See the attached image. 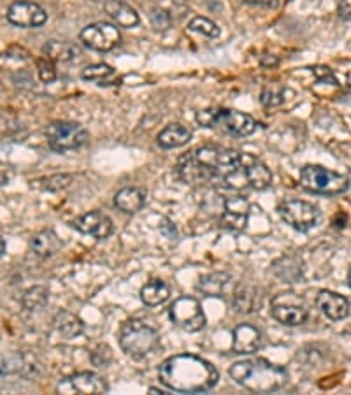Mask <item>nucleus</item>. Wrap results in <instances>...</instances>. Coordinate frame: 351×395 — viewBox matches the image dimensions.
I'll list each match as a JSON object with an SVG mask.
<instances>
[{
  "instance_id": "obj_1",
  "label": "nucleus",
  "mask_w": 351,
  "mask_h": 395,
  "mask_svg": "<svg viewBox=\"0 0 351 395\" xmlns=\"http://www.w3.org/2000/svg\"><path fill=\"white\" fill-rule=\"evenodd\" d=\"M159 376L167 389L181 394L209 392L219 382V372L211 362L190 353L174 355L163 360Z\"/></svg>"
},
{
  "instance_id": "obj_2",
  "label": "nucleus",
  "mask_w": 351,
  "mask_h": 395,
  "mask_svg": "<svg viewBox=\"0 0 351 395\" xmlns=\"http://www.w3.org/2000/svg\"><path fill=\"white\" fill-rule=\"evenodd\" d=\"M229 376L251 394H274L288 383V371L265 358L239 360L229 369Z\"/></svg>"
},
{
  "instance_id": "obj_3",
  "label": "nucleus",
  "mask_w": 351,
  "mask_h": 395,
  "mask_svg": "<svg viewBox=\"0 0 351 395\" xmlns=\"http://www.w3.org/2000/svg\"><path fill=\"white\" fill-rule=\"evenodd\" d=\"M120 348L125 355L135 358H144L160 346V336L153 327L141 320H129L122 325L118 334Z\"/></svg>"
},
{
  "instance_id": "obj_4",
  "label": "nucleus",
  "mask_w": 351,
  "mask_h": 395,
  "mask_svg": "<svg viewBox=\"0 0 351 395\" xmlns=\"http://www.w3.org/2000/svg\"><path fill=\"white\" fill-rule=\"evenodd\" d=\"M301 185L307 192L330 197L345 193L350 188V179L321 166H306L301 171Z\"/></svg>"
},
{
  "instance_id": "obj_5",
  "label": "nucleus",
  "mask_w": 351,
  "mask_h": 395,
  "mask_svg": "<svg viewBox=\"0 0 351 395\" xmlns=\"http://www.w3.org/2000/svg\"><path fill=\"white\" fill-rule=\"evenodd\" d=\"M46 137L53 151L65 153L81 148L88 141V132L76 122H54L47 127Z\"/></svg>"
},
{
  "instance_id": "obj_6",
  "label": "nucleus",
  "mask_w": 351,
  "mask_h": 395,
  "mask_svg": "<svg viewBox=\"0 0 351 395\" xmlns=\"http://www.w3.org/2000/svg\"><path fill=\"white\" fill-rule=\"evenodd\" d=\"M171 320L186 332H199L206 327L207 320L202 306L195 297H179L169 307Z\"/></svg>"
},
{
  "instance_id": "obj_7",
  "label": "nucleus",
  "mask_w": 351,
  "mask_h": 395,
  "mask_svg": "<svg viewBox=\"0 0 351 395\" xmlns=\"http://www.w3.org/2000/svg\"><path fill=\"white\" fill-rule=\"evenodd\" d=\"M277 213L283 218L284 223L295 229L297 232H307L316 225L320 218V210L314 204L301 199L284 200L277 207Z\"/></svg>"
},
{
  "instance_id": "obj_8",
  "label": "nucleus",
  "mask_w": 351,
  "mask_h": 395,
  "mask_svg": "<svg viewBox=\"0 0 351 395\" xmlns=\"http://www.w3.org/2000/svg\"><path fill=\"white\" fill-rule=\"evenodd\" d=\"M79 39L90 50L105 53V51H111L118 46L120 41H122V34H120L116 25L98 21V23L88 25L86 28H83Z\"/></svg>"
},
{
  "instance_id": "obj_9",
  "label": "nucleus",
  "mask_w": 351,
  "mask_h": 395,
  "mask_svg": "<svg viewBox=\"0 0 351 395\" xmlns=\"http://www.w3.org/2000/svg\"><path fill=\"white\" fill-rule=\"evenodd\" d=\"M272 316L287 327H299L306 324L309 311L304 302L295 297V294H281L272 299Z\"/></svg>"
},
{
  "instance_id": "obj_10",
  "label": "nucleus",
  "mask_w": 351,
  "mask_h": 395,
  "mask_svg": "<svg viewBox=\"0 0 351 395\" xmlns=\"http://www.w3.org/2000/svg\"><path fill=\"white\" fill-rule=\"evenodd\" d=\"M7 20L14 27L39 28L47 21V13L39 4L30 0H16L7 9Z\"/></svg>"
},
{
  "instance_id": "obj_11",
  "label": "nucleus",
  "mask_w": 351,
  "mask_h": 395,
  "mask_svg": "<svg viewBox=\"0 0 351 395\" xmlns=\"http://www.w3.org/2000/svg\"><path fill=\"white\" fill-rule=\"evenodd\" d=\"M257 122L253 116L246 113L234 111V109H218L214 129H219L236 137H246L257 130Z\"/></svg>"
},
{
  "instance_id": "obj_12",
  "label": "nucleus",
  "mask_w": 351,
  "mask_h": 395,
  "mask_svg": "<svg viewBox=\"0 0 351 395\" xmlns=\"http://www.w3.org/2000/svg\"><path fill=\"white\" fill-rule=\"evenodd\" d=\"M108 390V382L95 372H78L62 379L58 385L60 394H105Z\"/></svg>"
},
{
  "instance_id": "obj_13",
  "label": "nucleus",
  "mask_w": 351,
  "mask_h": 395,
  "mask_svg": "<svg viewBox=\"0 0 351 395\" xmlns=\"http://www.w3.org/2000/svg\"><path fill=\"white\" fill-rule=\"evenodd\" d=\"M250 217V202L246 197L237 195L223 200L221 227L226 230H243Z\"/></svg>"
},
{
  "instance_id": "obj_14",
  "label": "nucleus",
  "mask_w": 351,
  "mask_h": 395,
  "mask_svg": "<svg viewBox=\"0 0 351 395\" xmlns=\"http://www.w3.org/2000/svg\"><path fill=\"white\" fill-rule=\"evenodd\" d=\"M74 227L81 234H86V236L95 237L98 241L108 239L113 234V230H115L113 219L108 214L100 213V211H90V213L83 214V217L76 219Z\"/></svg>"
},
{
  "instance_id": "obj_15",
  "label": "nucleus",
  "mask_w": 351,
  "mask_h": 395,
  "mask_svg": "<svg viewBox=\"0 0 351 395\" xmlns=\"http://www.w3.org/2000/svg\"><path fill=\"white\" fill-rule=\"evenodd\" d=\"M176 171H178L179 179H181L183 183H186V185H202V183L213 181L211 171L195 159L193 151L181 155Z\"/></svg>"
},
{
  "instance_id": "obj_16",
  "label": "nucleus",
  "mask_w": 351,
  "mask_h": 395,
  "mask_svg": "<svg viewBox=\"0 0 351 395\" xmlns=\"http://www.w3.org/2000/svg\"><path fill=\"white\" fill-rule=\"evenodd\" d=\"M263 345V334L260 328L251 324H241L234 328L232 350L234 353L251 355L258 351Z\"/></svg>"
},
{
  "instance_id": "obj_17",
  "label": "nucleus",
  "mask_w": 351,
  "mask_h": 395,
  "mask_svg": "<svg viewBox=\"0 0 351 395\" xmlns=\"http://www.w3.org/2000/svg\"><path fill=\"white\" fill-rule=\"evenodd\" d=\"M316 307L328 320H345L350 314V301L341 294L330 290H321L316 295Z\"/></svg>"
},
{
  "instance_id": "obj_18",
  "label": "nucleus",
  "mask_w": 351,
  "mask_h": 395,
  "mask_svg": "<svg viewBox=\"0 0 351 395\" xmlns=\"http://www.w3.org/2000/svg\"><path fill=\"white\" fill-rule=\"evenodd\" d=\"M244 174H246L248 188L267 190L272 183V173L265 164H262L257 156L244 153Z\"/></svg>"
},
{
  "instance_id": "obj_19",
  "label": "nucleus",
  "mask_w": 351,
  "mask_h": 395,
  "mask_svg": "<svg viewBox=\"0 0 351 395\" xmlns=\"http://www.w3.org/2000/svg\"><path fill=\"white\" fill-rule=\"evenodd\" d=\"M232 276L226 273L206 274L197 283V290L202 292L207 297H225L232 290Z\"/></svg>"
},
{
  "instance_id": "obj_20",
  "label": "nucleus",
  "mask_w": 351,
  "mask_h": 395,
  "mask_svg": "<svg viewBox=\"0 0 351 395\" xmlns=\"http://www.w3.org/2000/svg\"><path fill=\"white\" fill-rule=\"evenodd\" d=\"M105 13L116 25L123 28H134L141 23L137 11L123 0H105Z\"/></svg>"
},
{
  "instance_id": "obj_21",
  "label": "nucleus",
  "mask_w": 351,
  "mask_h": 395,
  "mask_svg": "<svg viewBox=\"0 0 351 395\" xmlns=\"http://www.w3.org/2000/svg\"><path fill=\"white\" fill-rule=\"evenodd\" d=\"M30 248L38 257L50 258L60 251L62 239L57 236L54 230H41V232H38L32 237Z\"/></svg>"
},
{
  "instance_id": "obj_22",
  "label": "nucleus",
  "mask_w": 351,
  "mask_h": 395,
  "mask_svg": "<svg viewBox=\"0 0 351 395\" xmlns=\"http://www.w3.org/2000/svg\"><path fill=\"white\" fill-rule=\"evenodd\" d=\"M190 139H192V132H190L188 127L181 125V123H173V125L166 127V129L160 132L156 141H159L160 148L174 149L188 144Z\"/></svg>"
},
{
  "instance_id": "obj_23",
  "label": "nucleus",
  "mask_w": 351,
  "mask_h": 395,
  "mask_svg": "<svg viewBox=\"0 0 351 395\" xmlns=\"http://www.w3.org/2000/svg\"><path fill=\"white\" fill-rule=\"evenodd\" d=\"M144 204H146L144 192L139 188H134V186L122 188L115 195V206L127 214L139 213V211L144 207Z\"/></svg>"
},
{
  "instance_id": "obj_24",
  "label": "nucleus",
  "mask_w": 351,
  "mask_h": 395,
  "mask_svg": "<svg viewBox=\"0 0 351 395\" xmlns=\"http://www.w3.org/2000/svg\"><path fill=\"white\" fill-rule=\"evenodd\" d=\"M169 297H171V288L163 280H151L141 288V301L149 307H156L163 304Z\"/></svg>"
},
{
  "instance_id": "obj_25",
  "label": "nucleus",
  "mask_w": 351,
  "mask_h": 395,
  "mask_svg": "<svg viewBox=\"0 0 351 395\" xmlns=\"http://www.w3.org/2000/svg\"><path fill=\"white\" fill-rule=\"evenodd\" d=\"M44 57L50 58L53 62H76L81 57V50L76 44L71 42H60V41H51L44 46Z\"/></svg>"
},
{
  "instance_id": "obj_26",
  "label": "nucleus",
  "mask_w": 351,
  "mask_h": 395,
  "mask_svg": "<svg viewBox=\"0 0 351 395\" xmlns=\"http://www.w3.org/2000/svg\"><path fill=\"white\" fill-rule=\"evenodd\" d=\"M232 297L234 306L239 313H253L258 309V306H262V297L258 295V290L253 287H248V285L237 288Z\"/></svg>"
},
{
  "instance_id": "obj_27",
  "label": "nucleus",
  "mask_w": 351,
  "mask_h": 395,
  "mask_svg": "<svg viewBox=\"0 0 351 395\" xmlns=\"http://www.w3.org/2000/svg\"><path fill=\"white\" fill-rule=\"evenodd\" d=\"M54 327H57V331L60 332L65 339L78 338V336H81L83 331H85L83 321L79 320L76 314L65 313V311L57 314V318H54Z\"/></svg>"
},
{
  "instance_id": "obj_28",
  "label": "nucleus",
  "mask_w": 351,
  "mask_h": 395,
  "mask_svg": "<svg viewBox=\"0 0 351 395\" xmlns=\"http://www.w3.org/2000/svg\"><path fill=\"white\" fill-rule=\"evenodd\" d=\"M50 301V292L46 287H32L21 297V304L27 311H41Z\"/></svg>"
},
{
  "instance_id": "obj_29",
  "label": "nucleus",
  "mask_w": 351,
  "mask_h": 395,
  "mask_svg": "<svg viewBox=\"0 0 351 395\" xmlns=\"http://www.w3.org/2000/svg\"><path fill=\"white\" fill-rule=\"evenodd\" d=\"M81 78L86 79V81H95L100 86H105L115 78V69L108 64H95L86 67L85 71L81 72Z\"/></svg>"
},
{
  "instance_id": "obj_30",
  "label": "nucleus",
  "mask_w": 351,
  "mask_h": 395,
  "mask_svg": "<svg viewBox=\"0 0 351 395\" xmlns=\"http://www.w3.org/2000/svg\"><path fill=\"white\" fill-rule=\"evenodd\" d=\"M284 95H287V88L277 85V83H270L263 88L260 101L265 108H277L284 102Z\"/></svg>"
},
{
  "instance_id": "obj_31",
  "label": "nucleus",
  "mask_w": 351,
  "mask_h": 395,
  "mask_svg": "<svg viewBox=\"0 0 351 395\" xmlns=\"http://www.w3.org/2000/svg\"><path fill=\"white\" fill-rule=\"evenodd\" d=\"M188 28L192 32H197V34L206 35V38H211V39L219 38V27L214 23V21H211L209 18L195 16L188 23Z\"/></svg>"
},
{
  "instance_id": "obj_32",
  "label": "nucleus",
  "mask_w": 351,
  "mask_h": 395,
  "mask_svg": "<svg viewBox=\"0 0 351 395\" xmlns=\"http://www.w3.org/2000/svg\"><path fill=\"white\" fill-rule=\"evenodd\" d=\"M72 176L71 174H54L50 178H42L38 181V186L46 192H58V190H64L71 185Z\"/></svg>"
},
{
  "instance_id": "obj_33",
  "label": "nucleus",
  "mask_w": 351,
  "mask_h": 395,
  "mask_svg": "<svg viewBox=\"0 0 351 395\" xmlns=\"http://www.w3.org/2000/svg\"><path fill=\"white\" fill-rule=\"evenodd\" d=\"M90 360L91 364L97 365V367H108V365L113 362V351L109 346L98 345L97 348L90 353Z\"/></svg>"
},
{
  "instance_id": "obj_34",
  "label": "nucleus",
  "mask_w": 351,
  "mask_h": 395,
  "mask_svg": "<svg viewBox=\"0 0 351 395\" xmlns=\"http://www.w3.org/2000/svg\"><path fill=\"white\" fill-rule=\"evenodd\" d=\"M38 69H39V78L42 83L50 85L57 79V69H54L53 60L50 58H39L38 60Z\"/></svg>"
},
{
  "instance_id": "obj_35",
  "label": "nucleus",
  "mask_w": 351,
  "mask_h": 395,
  "mask_svg": "<svg viewBox=\"0 0 351 395\" xmlns=\"http://www.w3.org/2000/svg\"><path fill=\"white\" fill-rule=\"evenodd\" d=\"M151 21H153V27H155L156 30H166V28H169L171 25L169 13L162 9H155L151 14Z\"/></svg>"
},
{
  "instance_id": "obj_36",
  "label": "nucleus",
  "mask_w": 351,
  "mask_h": 395,
  "mask_svg": "<svg viewBox=\"0 0 351 395\" xmlns=\"http://www.w3.org/2000/svg\"><path fill=\"white\" fill-rule=\"evenodd\" d=\"M160 232H162L166 237H169V239H176V237H178V230H176V225L173 222H169L167 218H163L162 223H160Z\"/></svg>"
},
{
  "instance_id": "obj_37",
  "label": "nucleus",
  "mask_w": 351,
  "mask_h": 395,
  "mask_svg": "<svg viewBox=\"0 0 351 395\" xmlns=\"http://www.w3.org/2000/svg\"><path fill=\"white\" fill-rule=\"evenodd\" d=\"M338 14L341 20H351V0H339Z\"/></svg>"
},
{
  "instance_id": "obj_38",
  "label": "nucleus",
  "mask_w": 351,
  "mask_h": 395,
  "mask_svg": "<svg viewBox=\"0 0 351 395\" xmlns=\"http://www.w3.org/2000/svg\"><path fill=\"white\" fill-rule=\"evenodd\" d=\"M244 2L251 4V6H262V7H277L280 6V0H244Z\"/></svg>"
},
{
  "instance_id": "obj_39",
  "label": "nucleus",
  "mask_w": 351,
  "mask_h": 395,
  "mask_svg": "<svg viewBox=\"0 0 351 395\" xmlns=\"http://www.w3.org/2000/svg\"><path fill=\"white\" fill-rule=\"evenodd\" d=\"M4 253H6V241H4L2 237H0V258L4 257Z\"/></svg>"
},
{
  "instance_id": "obj_40",
  "label": "nucleus",
  "mask_w": 351,
  "mask_h": 395,
  "mask_svg": "<svg viewBox=\"0 0 351 395\" xmlns=\"http://www.w3.org/2000/svg\"><path fill=\"white\" fill-rule=\"evenodd\" d=\"M6 183H7V176L4 173H0V186L6 185Z\"/></svg>"
},
{
  "instance_id": "obj_41",
  "label": "nucleus",
  "mask_w": 351,
  "mask_h": 395,
  "mask_svg": "<svg viewBox=\"0 0 351 395\" xmlns=\"http://www.w3.org/2000/svg\"><path fill=\"white\" fill-rule=\"evenodd\" d=\"M348 283H350V287H351V269H350V274H348Z\"/></svg>"
},
{
  "instance_id": "obj_42",
  "label": "nucleus",
  "mask_w": 351,
  "mask_h": 395,
  "mask_svg": "<svg viewBox=\"0 0 351 395\" xmlns=\"http://www.w3.org/2000/svg\"><path fill=\"white\" fill-rule=\"evenodd\" d=\"M176 2H185V0H176Z\"/></svg>"
}]
</instances>
